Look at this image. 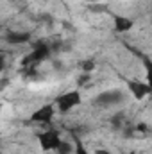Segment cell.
<instances>
[{
    "label": "cell",
    "mask_w": 152,
    "mask_h": 154,
    "mask_svg": "<svg viewBox=\"0 0 152 154\" xmlns=\"http://www.w3.org/2000/svg\"><path fill=\"white\" fill-rule=\"evenodd\" d=\"M4 39L7 43H11V45H23V43L31 41V34L29 32H14V31H11V32H7L4 36Z\"/></svg>",
    "instance_id": "cell-7"
},
{
    "label": "cell",
    "mask_w": 152,
    "mask_h": 154,
    "mask_svg": "<svg viewBox=\"0 0 152 154\" xmlns=\"http://www.w3.org/2000/svg\"><path fill=\"white\" fill-rule=\"evenodd\" d=\"M129 90H131V93H132L136 99H143V97H147L149 93H152L150 86H149V84H143L141 81H131V82H129Z\"/></svg>",
    "instance_id": "cell-6"
},
{
    "label": "cell",
    "mask_w": 152,
    "mask_h": 154,
    "mask_svg": "<svg viewBox=\"0 0 152 154\" xmlns=\"http://www.w3.org/2000/svg\"><path fill=\"white\" fill-rule=\"evenodd\" d=\"M75 154H90V152H88L81 143H77V145H75Z\"/></svg>",
    "instance_id": "cell-13"
},
{
    "label": "cell",
    "mask_w": 152,
    "mask_h": 154,
    "mask_svg": "<svg viewBox=\"0 0 152 154\" xmlns=\"http://www.w3.org/2000/svg\"><path fill=\"white\" fill-rule=\"evenodd\" d=\"M79 104H81V93L79 91H66L56 99V108L61 113H68L70 109H74Z\"/></svg>",
    "instance_id": "cell-2"
},
{
    "label": "cell",
    "mask_w": 152,
    "mask_h": 154,
    "mask_svg": "<svg viewBox=\"0 0 152 154\" xmlns=\"http://www.w3.org/2000/svg\"><path fill=\"white\" fill-rule=\"evenodd\" d=\"M54 113H56V108L54 104H47V106H41L39 109H36L31 120L32 122H38V124H48L52 118H54Z\"/></svg>",
    "instance_id": "cell-5"
},
{
    "label": "cell",
    "mask_w": 152,
    "mask_h": 154,
    "mask_svg": "<svg viewBox=\"0 0 152 154\" xmlns=\"http://www.w3.org/2000/svg\"><path fill=\"white\" fill-rule=\"evenodd\" d=\"M48 56H50V48H48V45L39 43V45H36V47L29 52V56L23 59V65H25V66H34V65H39V63H43Z\"/></svg>",
    "instance_id": "cell-3"
},
{
    "label": "cell",
    "mask_w": 152,
    "mask_h": 154,
    "mask_svg": "<svg viewBox=\"0 0 152 154\" xmlns=\"http://www.w3.org/2000/svg\"><path fill=\"white\" fill-rule=\"evenodd\" d=\"M74 152H75V147L66 140H61L59 145L56 147V154H74Z\"/></svg>",
    "instance_id": "cell-9"
},
{
    "label": "cell",
    "mask_w": 152,
    "mask_h": 154,
    "mask_svg": "<svg viewBox=\"0 0 152 154\" xmlns=\"http://www.w3.org/2000/svg\"><path fill=\"white\" fill-rule=\"evenodd\" d=\"M82 68H84L86 72H90V70H93V68H95V63H93V61H84Z\"/></svg>",
    "instance_id": "cell-12"
},
{
    "label": "cell",
    "mask_w": 152,
    "mask_h": 154,
    "mask_svg": "<svg viewBox=\"0 0 152 154\" xmlns=\"http://www.w3.org/2000/svg\"><path fill=\"white\" fill-rule=\"evenodd\" d=\"M7 2H13V4H14V2H20V0H7Z\"/></svg>",
    "instance_id": "cell-15"
},
{
    "label": "cell",
    "mask_w": 152,
    "mask_h": 154,
    "mask_svg": "<svg viewBox=\"0 0 152 154\" xmlns=\"http://www.w3.org/2000/svg\"><path fill=\"white\" fill-rule=\"evenodd\" d=\"M141 56V54H140ZM141 59H143V65H145V68H147V79H149V86H150L152 90V61L149 57H145V56H141Z\"/></svg>",
    "instance_id": "cell-10"
},
{
    "label": "cell",
    "mask_w": 152,
    "mask_h": 154,
    "mask_svg": "<svg viewBox=\"0 0 152 154\" xmlns=\"http://www.w3.org/2000/svg\"><path fill=\"white\" fill-rule=\"evenodd\" d=\"M132 27V20L125 16H114V31L116 32H125Z\"/></svg>",
    "instance_id": "cell-8"
},
{
    "label": "cell",
    "mask_w": 152,
    "mask_h": 154,
    "mask_svg": "<svg viewBox=\"0 0 152 154\" xmlns=\"http://www.w3.org/2000/svg\"><path fill=\"white\" fill-rule=\"evenodd\" d=\"M59 142H61V138H59V133H56V131H45L39 134V143H41L43 151H56Z\"/></svg>",
    "instance_id": "cell-4"
},
{
    "label": "cell",
    "mask_w": 152,
    "mask_h": 154,
    "mask_svg": "<svg viewBox=\"0 0 152 154\" xmlns=\"http://www.w3.org/2000/svg\"><path fill=\"white\" fill-rule=\"evenodd\" d=\"M111 125H113V129H122V125H123V113H118V115L111 116Z\"/></svg>",
    "instance_id": "cell-11"
},
{
    "label": "cell",
    "mask_w": 152,
    "mask_h": 154,
    "mask_svg": "<svg viewBox=\"0 0 152 154\" xmlns=\"http://www.w3.org/2000/svg\"><path fill=\"white\" fill-rule=\"evenodd\" d=\"M95 154H111V152H108L106 149H99V151H97V152H95Z\"/></svg>",
    "instance_id": "cell-14"
},
{
    "label": "cell",
    "mask_w": 152,
    "mask_h": 154,
    "mask_svg": "<svg viewBox=\"0 0 152 154\" xmlns=\"http://www.w3.org/2000/svg\"><path fill=\"white\" fill-rule=\"evenodd\" d=\"M125 93L122 90H108V91H102L95 97V106L102 108V109H108V108H114V106H120L125 102Z\"/></svg>",
    "instance_id": "cell-1"
}]
</instances>
